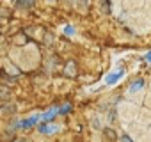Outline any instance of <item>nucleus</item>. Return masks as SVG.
Listing matches in <instances>:
<instances>
[{
    "instance_id": "423d86ee",
    "label": "nucleus",
    "mask_w": 151,
    "mask_h": 142,
    "mask_svg": "<svg viewBox=\"0 0 151 142\" xmlns=\"http://www.w3.org/2000/svg\"><path fill=\"white\" fill-rule=\"evenodd\" d=\"M64 34H68V36H73V34H75V29H73L71 25H68V27H64Z\"/></svg>"
},
{
    "instance_id": "39448f33",
    "label": "nucleus",
    "mask_w": 151,
    "mask_h": 142,
    "mask_svg": "<svg viewBox=\"0 0 151 142\" xmlns=\"http://www.w3.org/2000/svg\"><path fill=\"white\" fill-rule=\"evenodd\" d=\"M121 77H123V71H117V73H112V75H109V77H107V84H109V85H110V84H116V82H117Z\"/></svg>"
},
{
    "instance_id": "1a4fd4ad",
    "label": "nucleus",
    "mask_w": 151,
    "mask_h": 142,
    "mask_svg": "<svg viewBox=\"0 0 151 142\" xmlns=\"http://www.w3.org/2000/svg\"><path fill=\"white\" fill-rule=\"evenodd\" d=\"M144 59H146V60H147V62H151V52H149V53H147V55H146V57H144Z\"/></svg>"
},
{
    "instance_id": "f03ea898",
    "label": "nucleus",
    "mask_w": 151,
    "mask_h": 142,
    "mask_svg": "<svg viewBox=\"0 0 151 142\" xmlns=\"http://www.w3.org/2000/svg\"><path fill=\"white\" fill-rule=\"evenodd\" d=\"M37 130H39L41 133H45V135H52V133H55L59 128H57L55 124H46V123H41Z\"/></svg>"
},
{
    "instance_id": "6e6552de",
    "label": "nucleus",
    "mask_w": 151,
    "mask_h": 142,
    "mask_svg": "<svg viewBox=\"0 0 151 142\" xmlns=\"http://www.w3.org/2000/svg\"><path fill=\"white\" fill-rule=\"evenodd\" d=\"M121 142H132V138L130 137H121Z\"/></svg>"
},
{
    "instance_id": "0eeeda50",
    "label": "nucleus",
    "mask_w": 151,
    "mask_h": 142,
    "mask_svg": "<svg viewBox=\"0 0 151 142\" xmlns=\"http://www.w3.org/2000/svg\"><path fill=\"white\" fill-rule=\"evenodd\" d=\"M69 110H71V105H64V107L59 108V114H68Z\"/></svg>"
},
{
    "instance_id": "7ed1b4c3",
    "label": "nucleus",
    "mask_w": 151,
    "mask_h": 142,
    "mask_svg": "<svg viewBox=\"0 0 151 142\" xmlns=\"http://www.w3.org/2000/svg\"><path fill=\"white\" fill-rule=\"evenodd\" d=\"M59 114V108H50V110H46L45 114H43V123H48V121H52L55 115Z\"/></svg>"
},
{
    "instance_id": "20e7f679",
    "label": "nucleus",
    "mask_w": 151,
    "mask_h": 142,
    "mask_svg": "<svg viewBox=\"0 0 151 142\" xmlns=\"http://www.w3.org/2000/svg\"><path fill=\"white\" fill-rule=\"evenodd\" d=\"M142 87H144V80H142V78H139V80H135V82L130 85L128 93H130V94H132V93H137V91H140Z\"/></svg>"
},
{
    "instance_id": "f257e3e1",
    "label": "nucleus",
    "mask_w": 151,
    "mask_h": 142,
    "mask_svg": "<svg viewBox=\"0 0 151 142\" xmlns=\"http://www.w3.org/2000/svg\"><path fill=\"white\" fill-rule=\"evenodd\" d=\"M41 117H43V115L36 114V115H32V117H29V119H23V121L16 123V124H14V128H30V126H34V124L41 119Z\"/></svg>"
}]
</instances>
